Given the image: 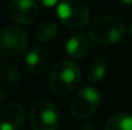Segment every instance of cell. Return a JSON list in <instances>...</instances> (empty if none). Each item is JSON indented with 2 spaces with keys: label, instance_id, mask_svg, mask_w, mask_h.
<instances>
[{
  "label": "cell",
  "instance_id": "1",
  "mask_svg": "<svg viewBox=\"0 0 132 130\" xmlns=\"http://www.w3.org/2000/svg\"><path fill=\"white\" fill-rule=\"evenodd\" d=\"M81 82V70L73 61L65 60L58 63L51 70L49 87L58 96H67L73 92Z\"/></svg>",
  "mask_w": 132,
  "mask_h": 130
},
{
  "label": "cell",
  "instance_id": "16",
  "mask_svg": "<svg viewBox=\"0 0 132 130\" xmlns=\"http://www.w3.org/2000/svg\"><path fill=\"white\" fill-rule=\"evenodd\" d=\"M5 99H6V93L4 91H0V105H3Z\"/></svg>",
  "mask_w": 132,
  "mask_h": 130
},
{
  "label": "cell",
  "instance_id": "11",
  "mask_svg": "<svg viewBox=\"0 0 132 130\" xmlns=\"http://www.w3.org/2000/svg\"><path fill=\"white\" fill-rule=\"evenodd\" d=\"M105 130H132V115L127 112L112 115L105 124Z\"/></svg>",
  "mask_w": 132,
  "mask_h": 130
},
{
  "label": "cell",
  "instance_id": "18",
  "mask_svg": "<svg viewBox=\"0 0 132 130\" xmlns=\"http://www.w3.org/2000/svg\"><path fill=\"white\" fill-rule=\"evenodd\" d=\"M130 33L132 35V23H131V26H130Z\"/></svg>",
  "mask_w": 132,
  "mask_h": 130
},
{
  "label": "cell",
  "instance_id": "4",
  "mask_svg": "<svg viewBox=\"0 0 132 130\" xmlns=\"http://www.w3.org/2000/svg\"><path fill=\"white\" fill-rule=\"evenodd\" d=\"M101 97L97 89L92 87H82L72 99L71 112L78 120H86L91 117L100 105Z\"/></svg>",
  "mask_w": 132,
  "mask_h": 130
},
{
  "label": "cell",
  "instance_id": "14",
  "mask_svg": "<svg viewBox=\"0 0 132 130\" xmlns=\"http://www.w3.org/2000/svg\"><path fill=\"white\" fill-rule=\"evenodd\" d=\"M17 79H18V72H17V68L15 66H13V68H10L9 70H8V81H9V83L12 84H14L15 82H17Z\"/></svg>",
  "mask_w": 132,
  "mask_h": 130
},
{
  "label": "cell",
  "instance_id": "6",
  "mask_svg": "<svg viewBox=\"0 0 132 130\" xmlns=\"http://www.w3.org/2000/svg\"><path fill=\"white\" fill-rule=\"evenodd\" d=\"M28 45V35L17 26L5 27L0 32V52L5 56L21 55Z\"/></svg>",
  "mask_w": 132,
  "mask_h": 130
},
{
  "label": "cell",
  "instance_id": "3",
  "mask_svg": "<svg viewBox=\"0 0 132 130\" xmlns=\"http://www.w3.org/2000/svg\"><path fill=\"white\" fill-rule=\"evenodd\" d=\"M56 14L62 23L75 29L84 28L90 19V10L82 0H62L58 4Z\"/></svg>",
  "mask_w": 132,
  "mask_h": 130
},
{
  "label": "cell",
  "instance_id": "12",
  "mask_svg": "<svg viewBox=\"0 0 132 130\" xmlns=\"http://www.w3.org/2000/svg\"><path fill=\"white\" fill-rule=\"evenodd\" d=\"M58 32V27L55 22L46 21L43 22L36 29V40L39 42H50L55 38Z\"/></svg>",
  "mask_w": 132,
  "mask_h": 130
},
{
  "label": "cell",
  "instance_id": "17",
  "mask_svg": "<svg viewBox=\"0 0 132 130\" xmlns=\"http://www.w3.org/2000/svg\"><path fill=\"white\" fill-rule=\"evenodd\" d=\"M119 1H122L123 4H127V5H131L132 4V0H119Z\"/></svg>",
  "mask_w": 132,
  "mask_h": 130
},
{
  "label": "cell",
  "instance_id": "9",
  "mask_svg": "<svg viewBox=\"0 0 132 130\" xmlns=\"http://www.w3.org/2000/svg\"><path fill=\"white\" fill-rule=\"evenodd\" d=\"M50 64V54L43 46H34L26 56L27 69L34 74H43L47 70Z\"/></svg>",
  "mask_w": 132,
  "mask_h": 130
},
{
  "label": "cell",
  "instance_id": "13",
  "mask_svg": "<svg viewBox=\"0 0 132 130\" xmlns=\"http://www.w3.org/2000/svg\"><path fill=\"white\" fill-rule=\"evenodd\" d=\"M106 70H108V63H106V60L103 59V57H97L91 64V66L88 69V81L91 83L100 82L105 77Z\"/></svg>",
  "mask_w": 132,
  "mask_h": 130
},
{
  "label": "cell",
  "instance_id": "5",
  "mask_svg": "<svg viewBox=\"0 0 132 130\" xmlns=\"http://www.w3.org/2000/svg\"><path fill=\"white\" fill-rule=\"evenodd\" d=\"M30 121L34 130H58L59 112L56 106L47 99L39 101L31 110Z\"/></svg>",
  "mask_w": 132,
  "mask_h": 130
},
{
  "label": "cell",
  "instance_id": "10",
  "mask_svg": "<svg viewBox=\"0 0 132 130\" xmlns=\"http://www.w3.org/2000/svg\"><path fill=\"white\" fill-rule=\"evenodd\" d=\"M91 48L90 36L84 33H77L68 38L65 42V51L72 59H81L87 55Z\"/></svg>",
  "mask_w": 132,
  "mask_h": 130
},
{
  "label": "cell",
  "instance_id": "7",
  "mask_svg": "<svg viewBox=\"0 0 132 130\" xmlns=\"http://www.w3.org/2000/svg\"><path fill=\"white\" fill-rule=\"evenodd\" d=\"M9 14L18 24L27 26L36 19L39 14V6L36 0H10Z\"/></svg>",
  "mask_w": 132,
  "mask_h": 130
},
{
  "label": "cell",
  "instance_id": "8",
  "mask_svg": "<svg viewBox=\"0 0 132 130\" xmlns=\"http://www.w3.org/2000/svg\"><path fill=\"white\" fill-rule=\"evenodd\" d=\"M24 120V108L18 102L5 105L0 111V130H18Z\"/></svg>",
  "mask_w": 132,
  "mask_h": 130
},
{
  "label": "cell",
  "instance_id": "15",
  "mask_svg": "<svg viewBox=\"0 0 132 130\" xmlns=\"http://www.w3.org/2000/svg\"><path fill=\"white\" fill-rule=\"evenodd\" d=\"M43 5L45 6H47V8H51V6H54V5H56L58 4V0H39Z\"/></svg>",
  "mask_w": 132,
  "mask_h": 130
},
{
  "label": "cell",
  "instance_id": "2",
  "mask_svg": "<svg viewBox=\"0 0 132 130\" xmlns=\"http://www.w3.org/2000/svg\"><path fill=\"white\" fill-rule=\"evenodd\" d=\"M126 33V27L121 19L112 15L96 18L88 27V36L99 45L109 46L119 42Z\"/></svg>",
  "mask_w": 132,
  "mask_h": 130
}]
</instances>
